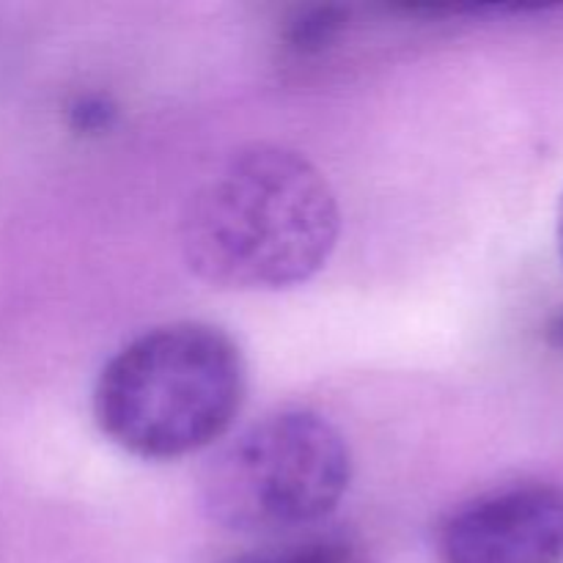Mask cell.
<instances>
[{
    "label": "cell",
    "mask_w": 563,
    "mask_h": 563,
    "mask_svg": "<svg viewBox=\"0 0 563 563\" xmlns=\"http://www.w3.org/2000/svg\"><path fill=\"white\" fill-rule=\"evenodd\" d=\"M341 231L335 192L302 154L256 143L231 154L190 198L181 251L220 289L275 291L328 264Z\"/></svg>",
    "instance_id": "1"
},
{
    "label": "cell",
    "mask_w": 563,
    "mask_h": 563,
    "mask_svg": "<svg viewBox=\"0 0 563 563\" xmlns=\"http://www.w3.org/2000/svg\"><path fill=\"white\" fill-rule=\"evenodd\" d=\"M245 385V357L229 333L203 322L163 324L104 363L93 421L126 454L181 460L229 432Z\"/></svg>",
    "instance_id": "2"
},
{
    "label": "cell",
    "mask_w": 563,
    "mask_h": 563,
    "mask_svg": "<svg viewBox=\"0 0 563 563\" xmlns=\"http://www.w3.org/2000/svg\"><path fill=\"white\" fill-rule=\"evenodd\" d=\"M350 478L344 434L317 412L286 410L247 427L214 456L203 476V506L231 531H295L324 520Z\"/></svg>",
    "instance_id": "3"
},
{
    "label": "cell",
    "mask_w": 563,
    "mask_h": 563,
    "mask_svg": "<svg viewBox=\"0 0 563 563\" xmlns=\"http://www.w3.org/2000/svg\"><path fill=\"white\" fill-rule=\"evenodd\" d=\"M438 563H563V487L511 484L462 504L440 528Z\"/></svg>",
    "instance_id": "4"
},
{
    "label": "cell",
    "mask_w": 563,
    "mask_h": 563,
    "mask_svg": "<svg viewBox=\"0 0 563 563\" xmlns=\"http://www.w3.org/2000/svg\"><path fill=\"white\" fill-rule=\"evenodd\" d=\"M361 550L344 537H313L278 548L253 550L223 563H357Z\"/></svg>",
    "instance_id": "5"
},
{
    "label": "cell",
    "mask_w": 563,
    "mask_h": 563,
    "mask_svg": "<svg viewBox=\"0 0 563 563\" xmlns=\"http://www.w3.org/2000/svg\"><path fill=\"white\" fill-rule=\"evenodd\" d=\"M344 25L346 11L341 5H308L286 25V44L297 55H317L339 38Z\"/></svg>",
    "instance_id": "6"
},
{
    "label": "cell",
    "mask_w": 563,
    "mask_h": 563,
    "mask_svg": "<svg viewBox=\"0 0 563 563\" xmlns=\"http://www.w3.org/2000/svg\"><path fill=\"white\" fill-rule=\"evenodd\" d=\"M115 104L110 102L102 93H88L80 97L69 110V124L71 130L86 132V135H99V132L110 130L115 121Z\"/></svg>",
    "instance_id": "7"
},
{
    "label": "cell",
    "mask_w": 563,
    "mask_h": 563,
    "mask_svg": "<svg viewBox=\"0 0 563 563\" xmlns=\"http://www.w3.org/2000/svg\"><path fill=\"white\" fill-rule=\"evenodd\" d=\"M555 240H559V253H561V262H563V196L559 203V214H555Z\"/></svg>",
    "instance_id": "8"
}]
</instances>
